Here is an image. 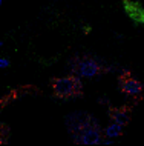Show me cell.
I'll list each match as a JSON object with an SVG mask.
<instances>
[{
    "instance_id": "cell-1",
    "label": "cell",
    "mask_w": 144,
    "mask_h": 146,
    "mask_svg": "<svg viewBox=\"0 0 144 146\" xmlns=\"http://www.w3.org/2000/svg\"><path fill=\"white\" fill-rule=\"evenodd\" d=\"M80 76H69V77H61L55 78L52 82V89L54 94L60 98H68V97H75L81 94V83H80Z\"/></svg>"
},
{
    "instance_id": "cell-2",
    "label": "cell",
    "mask_w": 144,
    "mask_h": 146,
    "mask_svg": "<svg viewBox=\"0 0 144 146\" xmlns=\"http://www.w3.org/2000/svg\"><path fill=\"white\" fill-rule=\"evenodd\" d=\"M69 68H72L75 76H80V77H84V78L97 77V76H100L101 71H103V66L91 57H84V58L75 57L72 62H69Z\"/></svg>"
},
{
    "instance_id": "cell-3",
    "label": "cell",
    "mask_w": 144,
    "mask_h": 146,
    "mask_svg": "<svg viewBox=\"0 0 144 146\" xmlns=\"http://www.w3.org/2000/svg\"><path fill=\"white\" fill-rule=\"evenodd\" d=\"M72 139L74 141L81 145H100L103 141V132H101L100 126L95 121V123H91L89 126H86L84 129H81Z\"/></svg>"
},
{
    "instance_id": "cell-4",
    "label": "cell",
    "mask_w": 144,
    "mask_h": 146,
    "mask_svg": "<svg viewBox=\"0 0 144 146\" xmlns=\"http://www.w3.org/2000/svg\"><path fill=\"white\" fill-rule=\"evenodd\" d=\"M120 86H121V91L124 94L132 96V97H138V96H141V92H143L141 82H138L137 78H132V77L123 78Z\"/></svg>"
},
{
    "instance_id": "cell-5",
    "label": "cell",
    "mask_w": 144,
    "mask_h": 146,
    "mask_svg": "<svg viewBox=\"0 0 144 146\" xmlns=\"http://www.w3.org/2000/svg\"><path fill=\"white\" fill-rule=\"evenodd\" d=\"M110 117H112V121H116V123L126 126L130 120V115H129V111L126 109H114L110 112Z\"/></svg>"
},
{
    "instance_id": "cell-6",
    "label": "cell",
    "mask_w": 144,
    "mask_h": 146,
    "mask_svg": "<svg viewBox=\"0 0 144 146\" xmlns=\"http://www.w3.org/2000/svg\"><path fill=\"white\" fill-rule=\"evenodd\" d=\"M103 134H104V137H109V139H116V137H120L123 134V125L112 121L107 128H104Z\"/></svg>"
},
{
    "instance_id": "cell-7",
    "label": "cell",
    "mask_w": 144,
    "mask_h": 146,
    "mask_svg": "<svg viewBox=\"0 0 144 146\" xmlns=\"http://www.w3.org/2000/svg\"><path fill=\"white\" fill-rule=\"evenodd\" d=\"M8 66H9V60L0 57V69H5V68H8Z\"/></svg>"
},
{
    "instance_id": "cell-8",
    "label": "cell",
    "mask_w": 144,
    "mask_h": 146,
    "mask_svg": "<svg viewBox=\"0 0 144 146\" xmlns=\"http://www.w3.org/2000/svg\"><path fill=\"white\" fill-rule=\"evenodd\" d=\"M101 143H103V145H114V140L109 139V137H106V140H103Z\"/></svg>"
},
{
    "instance_id": "cell-9",
    "label": "cell",
    "mask_w": 144,
    "mask_h": 146,
    "mask_svg": "<svg viewBox=\"0 0 144 146\" xmlns=\"http://www.w3.org/2000/svg\"><path fill=\"white\" fill-rule=\"evenodd\" d=\"M98 103H101V105H106V103H109V100L106 97H100L98 98Z\"/></svg>"
},
{
    "instance_id": "cell-10",
    "label": "cell",
    "mask_w": 144,
    "mask_h": 146,
    "mask_svg": "<svg viewBox=\"0 0 144 146\" xmlns=\"http://www.w3.org/2000/svg\"><path fill=\"white\" fill-rule=\"evenodd\" d=\"M2 132H3V126H0V140H2Z\"/></svg>"
},
{
    "instance_id": "cell-11",
    "label": "cell",
    "mask_w": 144,
    "mask_h": 146,
    "mask_svg": "<svg viewBox=\"0 0 144 146\" xmlns=\"http://www.w3.org/2000/svg\"><path fill=\"white\" fill-rule=\"evenodd\" d=\"M2 46H3V42H0V48H2Z\"/></svg>"
},
{
    "instance_id": "cell-12",
    "label": "cell",
    "mask_w": 144,
    "mask_h": 146,
    "mask_svg": "<svg viewBox=\"0 0 144 146\" xmlns=\"http://www.w3.org/2000/svg\"><path fill=\"white\" fill-rule=\"evenodd\" d=\"M2 3H3V0H0V6H2Z\"/></svg>"
}]
</instances>
